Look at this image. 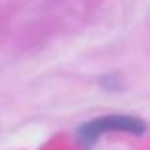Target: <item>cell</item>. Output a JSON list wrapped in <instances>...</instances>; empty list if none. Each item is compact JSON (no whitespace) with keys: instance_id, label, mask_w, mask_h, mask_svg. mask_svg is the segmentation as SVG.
I'll return each mask as SVG.
<instances>
[{"instance_id":"1","label":"cell","mask_w":150,"mask_h":150,"mask_svg":"<svg viewBox=\"0 0 150 150\" xmlns=\"http://www.w3.org/2000/svg\"><path fill=\"white\" fill-rule=\"evenodd\" d=\"M106 131H124V133H131V135H143L146 131V124L133 116L112 114V116H103V118H97L93 122L84 124L78 129V135H80L82 143L86 146H89Z\"/></svg>"}]
</instances>
